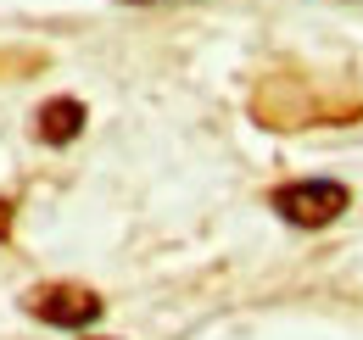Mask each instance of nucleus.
Returning a JSON list of instances; mask_svg holds the SVG:
<instances>
[{"mask_svg": "<svg viewBox=\"0 0 363 340\" xmlns=\"http://www.w3.org/2000/svg\"><path fill=\"white\" fill-rule=\"evenodd\" d=\"M6 229H11V217H6V201H0V234H6Z\"/></svg>", "mask_w": 363, "mask_h": 340, "instance_id": "4", "label": "nucleus"}, {"mask_svg": "<svg viewBox=\"0 0 363 340\" xmlns=\"http://www.w3.org/2000/svg\"><path fill=\"white\" fill-rule=\"evenodd\" d=\"M347 207H352V196L335 178H296V184H279L274 190V212L285 217V223H296V229H324Z\"/></svg>", "mask_w": 363, "mask_h": 340, "instance_id": "1", "label": "nucleus"}, {"mask_svg": "<svg viewBox=\"0 0 363 340\" xmlns=\"http://www.w3.org/2000/svg\"><path fill=\"white\" fill-rule=\"evenodd\" d=\"M28 312L40 324H56V329H84L106 312V301L90 285H40V290H28Z\"/></svg>", "mask_w": 363, "mask_h": 340, "instance_id": "2", "label": "nucleus"}, {"mask_svg": "<svg viewBox=\"0 0 363 340\" xmlns=\"http://www.w3.org/2000/svg\"><path fill=\"white\" fill-rule=\"evenodd\" d=\"M79 128H84V101H45L40 106V140L45 145H67V140H79Z\"/></svg>", "mask_w": 363, "mask_h": 340, "instance_id": "3", "label": "nucleus"}]
</instances>
